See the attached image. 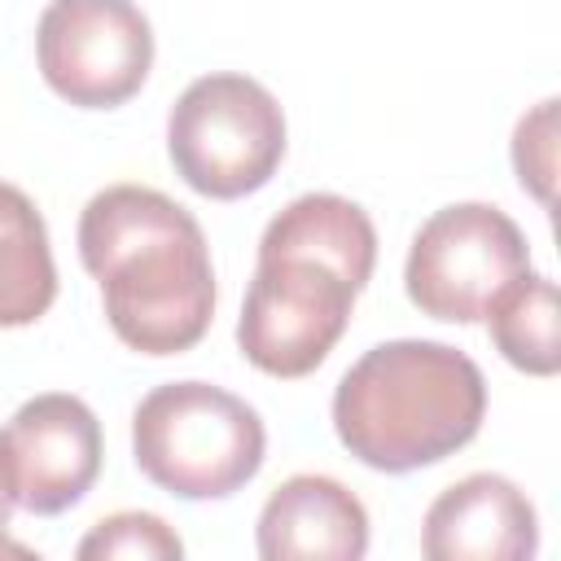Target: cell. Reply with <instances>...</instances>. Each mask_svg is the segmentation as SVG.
I'll list each match as a JSON object with an SVG mask.
<instances>
[{"mask_svg": "<svg viewBox=\"0 0 561 561\" xmlns=\"http://www.w3.org/2000/svg\"><path fill=\"white\" fill-rule=\"evenodd\" d=\"M79 259L101 280L105 320L140 355L193 351L215 320L202 224L167 193L110 184L79 215Z\"/></svg>", "mask_w": 561, "mask_h": 561, "instance_id": "obj_1", "label": "cell"}, {"mask_svg": "<svg viewBox=\"0 0 561 561\" xmlns=\"http://www.w3.org/2000/svg\"><path fill=\"white\" fill-rule=\"evenodd\" d=\"M486 416L482 368L425 337H394L364 351L333 390L337 443L368 469L412 473L456 456Z\"/></svg>", "mask_w": 561, "mask_h": 561, "instance_id": "obj_2", "label": "cell"}, {"mask_svg": "<svg viewBox=\"0 0 561 561\" xmlns=\"http://www.w3.org/2000/svg\"><path fill=\"white\" fill-rule=\"evenodd\" d=\"M267 451L259 412L210 381H167L131 412L136 469L180 500H224L241 491Z\"/></svg>", "mask_w": 561, "mask_h": 561, "instance_id": "obj_3", "label": "cell"}, {"mask_svg": "<svg viewBox=\"0 0 561 561\" xmlns=\"http://www.w3.org/2000/svg\"><path fill=\"white\" fill-rule=\"evenodd\" d=\"M167 153L193 193L232 202L276 175L285 158V114L250 75H202L171 105Z\"/></svg>", "mask_w": 561, "mask_h": 561, "instance_id": "obj_4", "label": "cell"}, {"mask_svg": "<svg viewBox=\"0 0 561 561\" xmlns=\"http://www.w3.org/2000/svg\"><path fill=\"white\" fill-rule=\"evenodd\" d=\"M526 267L530 245L500 206L451 202L416 228L403 285L421 316L473 324L486 316L491 298Z\"/></svg>", "mask_w": 561, "mask_h": 561, "instance_id": "obj_5", "label": "cell"}, {"mask_svg": "<svg viewBox=\"0 0 561 561\" xmlns=\"http://www.w3.org/2000/svg\"><path fill=\"white\" fill-rule=\"evenodd\" d=\"M351 307L355 289L337 267L307 254H259L237 320V346L267 377H307L346 333Z\"/></svg>", "mask_w": 561, "mask_h": 561, "instance_id": "obj_6", "label": "cell"}, {"mask_svg": "<svg viewBox=\"0 0 561 561\" xmlns=\"http://www.w3.org/2000/svg\"><path fill=\"white\" fill-rule=\"evenodd\" d=\"M44 83L79 110H114L153 66L149 18L131 0H53L35 26Z\"/></svg>", "mask_w": 561, "mask_h": 561, "instance_id": "obj_7", "label": "cell"}, {"mask_svg": "<svg viewBox=\"0 0 561 561\" xmlns=\"http://www.w3.org/2000/svg\"><path fill=\"white\" fill-rule=\"evenodd\" d=\"M13 500L35 517L75 508L101 473V421L79 394H35L4 425Z\"/></svg>", "mask_w": 561, "mask_h": 561, "instance_id": "obj_8", "label": "cell"}, {"mask_svg": "<svg viewBox=\"0 0 561 561\" xmlns=\"http://www.w3.org/2000/svg\"><path fill=\"white\" fill-rule=\"evenodd\" d=\"M535 548V504L500 473H469L451 482L421 522V552L430 561H526Z\"/></svg>", "mask_w": 561, "mask_h": 561, "instance_id": "obj_9", "label": "cell"}, {"mask_svg": "<svg viewBox=\"0 0 561 561\" xmlns=\"http://www.w3.org/2000/svg\"><path fill=\"white\" fill-rule=\"evenodd\" d=\"M368 552V513L351 486L329 473L285 478L259 513L263 561H359Z\"/></svg>", "mask_w": 561, "mask_h": 561, "instance_id": "obj_10", "label": "cell"}, {"mask_svg": "<svg viewBox=\"0 0 561 561\" xmlns=\"http://www.w3.org/2000/svg\"><path fill=\"white\" fill-rule=\"evenodd\" d=\"M259 254H307L337 267L359 294L377 267V228L364 206L337 193H302L259 237Z\"/></svg>", "mask_w": 561, "mask_h": 561, "instance_id": "obj_11", "label": "cell"}, {"mask_svg": "<svg viewBox=\"0 0 561 561\" xmlns=\"http://www.w3.org/2000/svg\"><path fill=\"white\" fill-rule=\"evenodd\" d=\"M57 298V263L35 202L0 180V329L35 324Z\"/></svg>", "mask_w": 561, "mask_h": 561, "instance_id": "obj_12", "label": "cell"}, {"mask_svg": "<svg viewBox=\"0 0 561 561\" xmlns=\"http://www.w3.org/2000/svg\"><path fill=\"white\" fill-rule=\"evenodd\" d=\"M491 324L495 351L530 373V377H552L561 368V337H557V285L539 272H517L486 307L482 316Z\"/></svg>", "mask_w": 561, "mask_h": 561, "instance_id": "obj_13", "label": "cell"}, {"mask_svg": "<svg viewBox=\"0 0 561 561\" xmlns=\"http://www.w3.org/2000/svg\"><path fill=\"white\" fill-rule=\"evenodd\" d=\"M83 561H180V535L153 513H110L101 517L75 548Z\"/></svg>", "mask_w": 561, "mask_h": 561, "instance_id": "obj_14", "label": "cell"}, {"mask_svg": "<svg viewBox=\"0 0 561 561\" xmlns=\"http://www.w3.org/2000/svg\"><path fill=\"white\" fill-rule=\"evenodd\" d=\"M513 167L526 193H535L543 206H552V180H557V96L539 101L530 114H522L513 131Z\"/></svg>", "mask_w": 561, "mask_h": 561, "instance_id": "obj_15", "label": "cell"}, {"mask_svg": "<svg viewBox=\"0 0 561 561\" xmlns=\"http://www.w3.org/2000/svg\"><path fill=\"white\" fill-rule=\"evenodd\" d=\"M18 500H13V482H9V460H4V434H0V530H9Z\"/></svg>", "mask_w": 561, "mask_h": 561, "instance_id": "obj_16", "label": "cell"}]
</instances>
